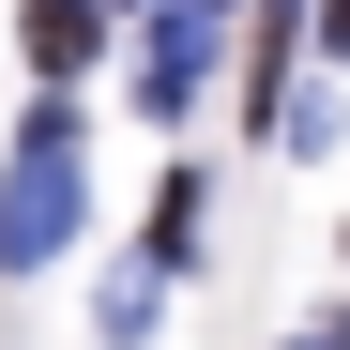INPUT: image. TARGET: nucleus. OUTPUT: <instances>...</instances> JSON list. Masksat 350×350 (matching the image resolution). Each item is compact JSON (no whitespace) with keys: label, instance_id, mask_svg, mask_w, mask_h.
Segmentation results:
<instances>
[{"label":"nucleus","instance_id":"6","mask_svg":"<svg viewBox=\"0 0 350 350\" xmlns=\"http://www.w3.org/2000/svg\"><path fill=\"white\" fill-rule=\"evenodd\" d=\"M320 350H350V320H335V335H320Z\"/></svg>","mask_w":350,"mask_h":350},{"label":"nucleus","instance_id":"1","mask_svg":"<svg viewBox=\"0 0 350 350\" xmlns=\"http://www.w3.org/2000/svg\"><path fill=\"white\" fill-rule=\"evenodd\" d=\"M77 213H92V183H77V122H62V107H31L16 167H0V274H46V259L77 244Z\"/></svg>","mask_w":350,"mask_h":350},{"label":"nucleus","instance_id":"4","mask_svg":"<svg viewBox=\"0 0 350 350\" xmlns=\"http://www.w3.org/2000/svg\"><path fill=\"white\" fill-rule=\"evenodd\" d=\"M152 259H198V167H167V183H152Z\"/></svg>","mask_w":350,"mask_h":350},{"label":"nucleus","instance_id":"2","mask_svg":"<svg viewBox=\"0 0 350 350\" xmlns=\"http://www.w3.org/2000/svg\"><path fill=\"white\" fill-rule=\"evenodd\" d=\"M198 92H213V16H198V0H167V16L137 31V107H152V122H183Z\"/></svg>","mask_w":350,"mask_h":350},{"label":"nucleus","instance_id":"5","mask_svg":"<svg viewBox=\"0 0 350 350\" xmlns=\"http://www.w3.org/2000/svg\"><path fill=\"white\" fill-rule=\"evenodd\" d=\"M320 46H350V0H320Z\"/></svg>","mask_w":350,"mask_h":350},{"label":"nucleus","instance_id":"7","mask_svg":"<svg viewBox=\"0 0 350 350\" xmlns=\"http://www.w3.org/2000/svg\"><path fill=\"white\" fill-rule=\"evenodd\" d=\"M198 16H213V0H198Z\"/></svg>","mask_w":350,"mask_h":350},{"label":"nucleus","instance_id":"3","mask_svg":"<svg viewBox=\"0 0 350 350\" xmlns=\"http://www.w3.org/2000/svg\"><path fill=\"white\" fill-rule=\"evenodd\" d=\"M16 46H31V77H77L107 46V16H92V0H16Z\"/></svg>","mask_w":350,"mask_h":350}]
</instances>
